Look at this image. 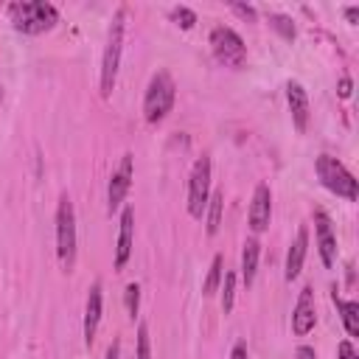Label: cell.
Instances as JSON below:
<instances>
[{"label": "cell", "mask_w": 359, "mask_h": 359, "mask_svg": "<svg viewBox=\"0 0 359 359\" xmlns=\"http://www.w3.org/2000/svg\"><path fill=\"white\" fill-rule=\"evenodd\" d=\"M337 353H339V359H359V353H356V348H353L351 339H342L337 345Z\"/></svg>", "instance_id": "cell-25"}, {"label": "cell", "mask_w": 359, "mask_h": 359, "mask_svg": "<svg viewBox=\"0 0 359 359\" xmlns=\"http://www.w3.org/2000/svg\"><path fill=\"white\" fill-rule=\"evenodd\" d=\"M345 17H348L351 25H356V20H359V8H356V6H348V8H345Z\"/></svg>", "instance_id": "cell-30"}, {"label": "cell", "mask_w": 359, "mask_h": 359, "mask_svg": "<svg viewBox=\"0 0 359 359\" xmlns=\"http://www.w3.org/2000/svg\"><path fill=\"white\" fill-rule=\"evenodd\" d=\"M306 252H309V227L300 224L297 233H294V241L289 244V252H286V266H283V278L292 283L300 269H303V261H306Z\"/></svg>", "instance_id": "cell-15"}, {"label": "cell", "mask_w": 359, "mask_h": 359, "mask_svg": "<svg viewBox=\"0 0 359 359\" xmlns=\"http://www.w3.org/2000/svg\"><path fill=\"white\" fill-rule=\"evenodd\" d=\"M230 359H250V356H247V345H244V342H236L233 351H230Z\"/></svg>", "instance_id": "cell-28"}, {"label": "cell", "mask_w": 359, "mask_h": 359, "mask_svg": "<svg viewBox=\"0 0 359 359\" xmlns=\"http://www.w3.org/2000/svg\"><path fill=\"white\" fill-rule=\"evenodd\" d=\"M123 303H126V314L135 320V317H137V309H140V283H137V280L126 283V289H123Z\"/></svg>", "instance_id": "cell-21"}, {"label": "cell", "mask_w": 359, "mask_h": 359, "mask_svg": "<svg viewBox=\"0 0 359 359\" xmlns=\"http://www.w3.org/2000/svg\"><path fill=\"white\" fill-rule=\"evenodd\" d=\"M258 255H261L258 238H247V241H244V250H241V280H244V286H252V280H255Z\"/></svg>", "instance_id": "cell-16"}, {"label": "cell", "mask_w": 359, "mask_h": 359, "mask_svg": "<svg viewBox=\"0 0 359 359\" xmlns=\"http://www.w3.org/2000/svg\"><path fill=\"white\" fill-rule=\"evenodd\" d=\"M208 42H210V50H213V56H216L219 65L233 67V70L244 67V62H247V45H244V39L230 25H216L210 31V39Z\"/></svg>", "instance_id": "cell-6"}, {"label": "cell", "mask_w": 359, "mask_h": 359, "mask_svg": "<svg viewBox=\"0 0 359 359\" xmlns=\"http://www.w3.org/2000/svg\"><path fill=\"white\" fill-rule=\"evenodd\" d=\"M104 359H121V342L118 339H112L109 342V348H107V356Z\"/></svg>", "instance_id": "cell-29"}, {"label": "cell", "mask_w": 359, "mask_h": 359, "mask_svg": "<svg viewBox=\"0 0 359 359\" xmlns=\"http://www.w3.org/2000/svg\"><path fill=\"white\" fill-rule=\"evenodd\" d=\"M236 14H241V17H247V20H255V8L252 6H244V3H233L230 6Z\"/></svg>", "instance_id": "cell-26"}, {"label": "cell", "mask_w": 359, "mask_h": 359, "mask_svg": "<svg viewBox=\"0 0 359 359\" xmlns=\"http://www.w3.org/2000/svg\"><path fill=\"white\" fill-rule=\"evenodd\" d=\"M222 210H224V194H222V191H213L210 199H208V208H205V213H208V227H205L208 236H216V233H219Z\"/></svg>", "instance_id": "cell-18"}, {"label": "cell", "mask_w": 359, "mask_h": 359, "mask_svg": "<svg viewBox=\"0 0 359 359\" xmlns=\"http://www.w3.org/2000/svg\"><path fill=\"white\" fill-rule=\"evenodd\" d=\"M314 171H317V180L323 182V188H328L331 194L348 199V202H356L359 199V185H356V177L331 154H320L314 160Z\"/></svg>", "instance_id": "cell-5"}, {"label": "cell", "mask_w": 359, "mask_h": 359, "mask_svg": "<svg viewBox=\"0 0 359 359\" xmlns=\"http://www.w3.org/2000/svg\"><path fill=\"white\" fill-rule=\"evenodd\" d=\"M171 20H174L182 31H191L194 22H196V11L188 8V6H174V8H171Z\"/></svg>", "instance_id": "cell-22"}, {"label": "cell", "mask_w": 359, "mask_h": 359, "mask_svg": "<svg viewBox=\"0 0 359 359\" xmlns=\"http://www.w3.org/2000/svg\"><path fill=\"white\" fill-rule=\"evenodd\" d=\"M101 314H104V294H101V283L95 280L87 289V306H84V345L87 348L95 342V331H98Z\"/></svg>", "instance_id": "cell-13"}, {"label": "cell", "mask_w": 359, "mask_h": 359, "mask_svg": "<svg viewBox=\"0 0 359 359\" xmlns=\"http://www.w3.org/2000/svg\"><path fill=\"white\" fill-rule=\"evenodd\" d=\"M126 6H121L107 28V45H104V56H101V98H109L118 81V67H121V53H123V34H126Z\"/></svg>", "instance_id": "cell-1"}, {"label": "cell", "mask_w": 359, "mask_h": 359, "mask_svg": "<svg viewBox=\"0 0 359 359\" xmlns=\"http://www.w3.org/2000/svg\"><path fill=\"white\" fill-rule=\"evenodd\" d=\"M6 11H8V22L14 25V31L28 34V36L45 34L59 22L56 6H50L45 0H17Z\"/></svg>", "instance_id": "cell-2"}, {"label": "cell", "mask_w": 359, "mask_h": 359, "mask_svg": "<svg viewBox=\"0 0 359 359\" xmlns=\"http://www.w3.org/2000/svg\"><path fill=\"white\" fill-rule=\"evenodd\" d=\"M286 104H289V112H292V123L297 132H306L309 129V95H306V87L294 79L286 81Z\"/></svg>", "instance_id": "cell-11"}, {"label": "cell", "mask_w": 359, "mask_h": 359, "mask_svg": "<svg viewBox=\"0 0 359 359\" xmlns=\"http://www.w3.org/2000/svg\"><path fill=\"white\" fill-rule=\"evenodd\" d=\"M132 230H135V208L126 205L121 210V227H118V244H115V272H121L132 255Z\"/></svg>", "instance_id": "cell-14"}, {"label": "cell", "mask_w": 359, "mask_h": 359, "mask_svg": "<svg viewBox=\"0 0 359 359\" xmlns=\"http://www.w3.org/2000/svg\"><path fill=\"white\" fill-rule=\"evenodd\" d=\"M331 300H334V306L339 311V320H342L348 337H359V303L356 300H342L337 292L331 294Z\"/></svg>", "instance_id": "cell-17"}, {"label": "cell", "mask_w": 359, "mask_h": 359, "mask_svg": "<svg viewBox=\"0 0 359 359\" xmlns=\"http://www.w3.org/2000/svg\"><path fill=\"white\" fill-rule=\"evenodd\" d=\"M56 258L65 272H73L76 266V210H73L70 194H62L56 205Z\"/></svg>", "instance_id": "cell-4"}, {"label": "cell", "mask_w": 359, "mask_h": 359, "mask_svg": "<svg viewBox=\"0 0 359 359\" xmlns=\"http://www.w3.org/2000/svg\"><path fill=\"white\" fill-rule=\"evenodd\" d=\"M137 359H151V339H149V325L140 323L137 325V348H135Z\"/></svg>", "instance_id": "cell-23"}, {"label": "cell", "mask_w": 359, "mask_h": 359, "mask_svg": "<svg viewBox=\"0 0 359 359\" xmlns=\"http://www.w3.org/2000/svg\"><path fill=\"white\" fill-rule=\"evenodd\" d=\"M314 236H317V252L325 269H331L337 264V236L331 227V219L325 210H314Z\"/></svg>", "instance_id": "cell-9"}, {"label": "cell", "mask_w": 359, "mask_h": 359, "mask_svg": "<svg viewBox=\"0 0 359 359\" xmlns=\"http://www.w3.org/2000/svg\"><path fill=\"white\" fill-rule=\"evenodd\" d=\"M294 359H317V353H314V348H309V345H300V348L294 351Z\"/></svg>", "instance_id": "cell-27"}, {"label": "cell", "mask_w": 359, "mask_h": 359, "mask_svg": "<svg viewBox=\"0 0 359 359\" xmlns=\"http://www.w3.org/2000/svg\"><path fill=\"white\" fill-rule=\"evenodd\" d=\"M269 25L283 36V39H294V25L286 14H269Z\"/></svg>", "instance_id": "cell-24"}, {"label": "cell", "mask_w": 359, "mask_h": 359, "mask_svg": "<svg viewBox=\"0 0 359 359\" xmlns=\"http://www.w3.org/2000/svg\"><path fill=\"white\" fill-rule=\"evenodd\" d=\"M208 199H210V157L202 154L196 157L191 177H188V213L194 219H202Z\"/></svg>", "instance_id": "cell-7"}, {"label": "cell", "mask_w": 359, "mask_h": 359, "mask_svg": "<svg viewBox=\"0 0 359 359\" xmlns=\"http://www.w3.org/2000/svg\"><path fill=\"white\" fill-rule=\"evenodd\" d=\"M317 323V300H314V289L303 286L297 294V303L292 309V331L294 337H306Z\"/></svg>", "instance_id": "cell-10"}, {"label": "cell", "mask_w": 359, "mask_h": 359, "mask_svg": "<svg viewBox=\"0 0 359 359\" xmlns=\"http://www.w3.org/2000/svg\"><path fill=\"white\" fill-rule=\"evenodd\" d=\"M174 98H177V84H174L171 73L157 70L149 79L146 93H143V118H146V123H160L171 112Z\"/></svg>", "instance_id": "cell-3"}, {"label": "cell", "mask_w": 359, "mask_h": 359, "mask_svg": "<svg viewBox=\"0 0 359 359\" xmlns=\"http://www.w3.org/2000/svg\"><path fill=\"white\" fill-rule=\"evenodd\" d=\"M351 87H353L351 79H342V81H339V98H348V95H351Z\"/></svg>", "instance_id": "cell-31"}, {"label": "cell", "mask_w": 359, "mask_h": 359, "mask_svg": "<svg viewBox=\"0 0 359 359\" xmlns=\"http://www.w3.org/2000/svg\"><path fill=\"white\" fill-rule=\"evenodd\" d=\"M222 264H224V258H222V255H213L210 269H208V278H205V283H202V294H205V297L216 294V289L222 286V275H224Z\"/></svg>", "instance_id": "cell-19"}, {"label": "cell", "mask_w": 359, "mask_h": 359, "mask_svg": "<svg viewBox=\"0 0 359 359\" xmlns=\"http://www.w3.org/2000/svg\"><path fill=\"white\" fill-rule=\"evenodd\" d=\"M132 160H135L132 151H123L118 168H115L112 177H109V185H107V210H109V213H115V210L123 205V199H126V194H129V188H132V180H135V165H132Z\"/></svg>", "instance_id": "cell-8"}, {"label": "cell", "mask_w": 359, "mask_h": 359, "mask_svg": "<svg viewBox=\"0 0 359 359\" xmlns=\"http://www.w3.org/2000/svg\"><path fill=\"white\" fill-rule=\"evenodd\" d=\"M269 219H272V191H269V185L258 182L255 191H252V202H250V227H252V233H264L269 227Z\"/></svg>", "instance_id": "cell-12"}, {"label": "cell", "mask_w": 359, "mask_h": 359, "mask_svg": "<svg viewBox=\"0 0 359 359\" xmlns=\"http://www.w3.org/2000/svg\"><path fill=\"white\" fill-rule=\"evenodd\" d=\"M233 303H236V275L233 272H224L222 275V311L230 314L233 311Z\"/></svg>", "instance_id": "cell-20"}]
</instances>
